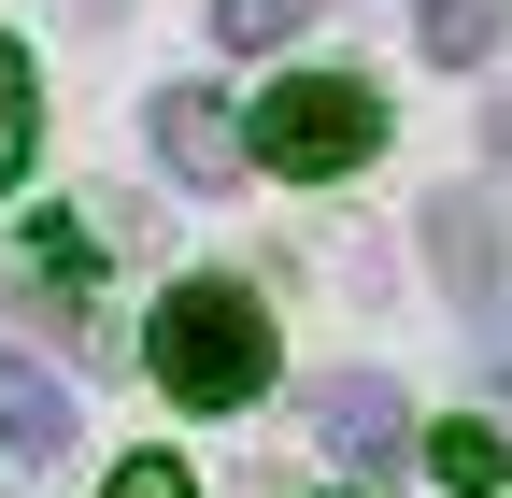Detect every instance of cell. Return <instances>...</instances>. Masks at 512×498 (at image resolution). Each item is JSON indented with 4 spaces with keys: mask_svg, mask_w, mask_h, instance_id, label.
Wrapping results in <instances>:
<instances>
[{
    "mask_svg": "<svg viewBox=\"0 0 512 498\" xmlns=\"http://www.w3.org/2000/svg\"><path fill=\"white\" fill-rule=\"evenodd\" d=\"M242 143H256V171H285V185H342V171L384 157V100L356 72H285L271 100L242 114Z\"/></svg>",
    "mask_w": 512,
    "mask_h": 498,
    "instance_id": "cell-2",
    "label": "cell"
},
{
    "mask_svg": "<svg viewBox=\"0 0 512 498\" xmlns=\"http://www.w3.org/2000/svg\"><path fill=\"white\" fill-rule=\"evenodd\" d=\"M313 427H328V456L370 470V484L413 456V413H399V385H384V370H328V385H313Z\"/></svg>",
    "mask_w": 512,
    "mask_h": 498,
    "instance_id": "cell-3",
    "label": "cell"
},
{
    "mask_svg": "<svg viewBox=\"0 0 512 498\" xmlns=\"http://www.w3.org/2000/svg\"><path fill=\"white\" fill-rule=\"evenodd\" d=\"M427 470H441V484H456V498H484V484L512 470V442H498V427H484V413H456V427H427Z\"/></svg>",
    "mask_w": 512,
    "mask_h": 498,
    "instance_id": "cell-8",
    "label": "cell"
},
{
    "mask_svg": "<svg viewBox=\"0 0 512 498\" xmlns=\"http://www.w3.org/2000/svg\"><path fill=\"white\" fill-rule=\"evenodd\" d=\"M0 456H15V470L72 456V385H57L43 356H15V342H0Z\"/></svg>",
    "mask_w": 512,
    "mask_h": 498,
    "instance_id": "cell-5",
    "label": "cell"
},
{
    "mask_svg": "<svg viewBox=\"0 0 512 498\" xmlns=\"http://www.w3.org/2000/svg\"><path fill=\"white\" fill-rule=\"evenodd\" d=\"M413 43L441 57V72H484V57L512 43V0H413Z\"/></svg>",
    "mask_w": 512,
    "mask_h": 498,
    "instance_id": "cell-7",
    "label": "cell"
},
{
    "mask_svg": "<svg viewBox=\"0 0 512 498\" xmlns=\"http://www.w3.org/2000/svg\"><path fill=\"white\" fill-rule=\"evenodd\" d=\"M29 143H43V86H29V57L0 43V185L29 171Z\"/></svg>",
    "mask_w": 512,
    "mask_h": 498,
    "instance_id": "cell-9",
    "label": "cell"
},
{
    "mask_svg": "<svg viewBox=\"0 0 512 498\" xmlns=\"http://www.w3.org/2000/svg\"><path fill=\"white\" fill-rule=\"evenodd\" d=\"M143 356H157V385H171L185 413H242V399H271V314H256V285H228V271H185V285L157 299Z\"/></svg>",
    "mask_w": 512,
    "mask_h": 498,
    "instance_id": "cell-1",
    "label": "cell"
},
{
    "mask_svg": "<svg viewBox=\"0 0 512 498\" xmlns=\"http://www.w3.org/2000/svg\"><path fill=\"white\" fill-rule=\"evenodd\" d=\"M100 498H200V484H185V470H171V456H128V470H114V484H100Z\"/></svg>",
    "mask_w": 512,
    "mask_h": 498,
    "instance_id": "cell-11",
    "label": "cell"
},
{
    "mask_svg": "<svg viewBox=\"0 0 512 498\" xmlns=\"http://www.w3.org/2000/svg\"><path fill=\"white\" fill-rule=\"evenodd\" d=\"M285 29H313V0H214V43H285Z\"/></svg>",
    "mask_w": 512,
    "mask_h": 498,
    "instance_id": "cell-10",
    "label": "cell"
},
{
    "mask_svg": "<svg viewBox=\"0 0 512 498\" xmlns=\"http://www.w3.org/2000/svg\"><path fill=\"white\" fill-rule=\"evenodd\" d=\"M484 143H498V157H512V100H498V129H484Z\"/></svg>",
    "mask_w": 512,
    "mask_h": 498,
    "instance_id": "cell-12",
    "label": "cell"
},
{
    "mask_svg": "<svg viewBox=\"0 0 512 498\" xmlns=\"http://www.w3.org/2000/svg\"><path fill=\"white\" fill-rule=\"evenodd\" d=\"M143 129H157V171H171V185H228V171L256 157V143H242V114H228L214 86H157Z\"/></svg>",
    "mask_w": 512,
    "mask_h": 498,
    "instance_id": "cell-4",
    "label": "cell"
},
{
    "mask_svg": "<svg viewBox=\"0 0 512 498\" xmlns=\"http://www.w3.org/2000/svg\"><path fill=\"white\" fill-rule=\"evenodd\" d=\"M427 257H441V285L484 314V299H498V214H484V200H427Z\"/></svg>",
    "mask_w": 512,
    "mask_h": 498,
    "instance_id": "cell-6",
    "label": "cell"
}]
</instances>
